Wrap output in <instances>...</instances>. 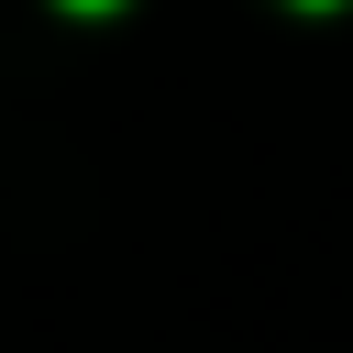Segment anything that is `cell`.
<instances>
[{"label": "cell", "mask_w": 353, "mask_h": 353, "mask_svg": "<svg viewBox=\"0 0 353 353\" xmlns=\"http://www.w3.org/2000/svg\"><path fill=\"white\" fill-rule=\"evenodd\" d=\"M66 11H110V0H66Z\"/></svg>", "instance_id": "cell-1"}]
</instances>
